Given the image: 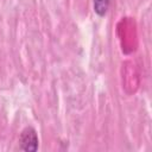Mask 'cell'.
Here are the masks:
<instances>
[{
    "label": "cell",
    "instance_id": "1",
    "mask_svg": "<svg viewBox=\"0 0 152 152\" xmlns=\"http://www.w3.org/2000/svg\"><path fill=\"white\" fill-rule=\"evenodd\" d=\"M38 135L33 127H25L19 135V148L26 152H34L38 150Z\"/></svg>",
    "mask_w": 152,
    "mask_h": 152
},
{
    "label": "cell",
    "instance_id": "2",
    "mask_svg": "<svg viewBox=\"0 0 152 152\" xmlns=\"http://www.w3.org/2000/svg\"><path fill=\"white\" fill-rule=\"evenodd\" d=\"M93 8L99 17H104L109 8V0H93Z\"/></svg>",
    "mask_w": 152,
    "mask_h": 152
}]
</instances>
